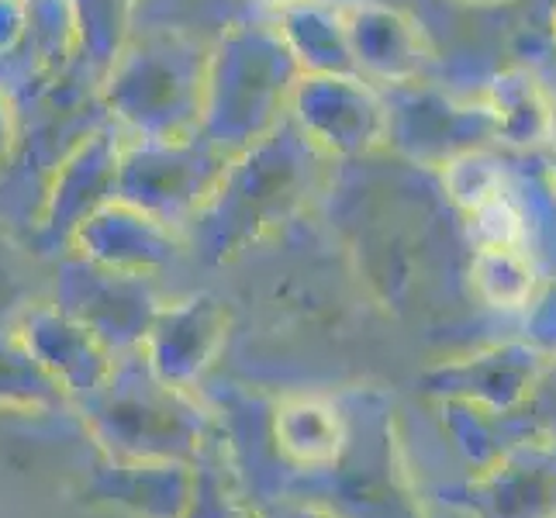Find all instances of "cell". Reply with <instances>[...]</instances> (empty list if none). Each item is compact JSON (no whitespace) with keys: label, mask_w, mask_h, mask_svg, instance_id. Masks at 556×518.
Returning a JSON list of instances; mask_svg holds the SVG:
<instances>
[{"label":"cell","mask_w":556,"mask_h":518,"mask_svg":"<svg viewBox=\"0 0 556 518\" xmlns=\"http://www.w3.org/2000/svg\"><path fill=\"white\" fill-rule=\"evenodd\" d=\"M277 439L280 450L298 459V464H332L342 453V421L336 412L321 401H294L283 405L277 418Z\"/></svg>","instance_id":"cell-1"}]
</instances>
